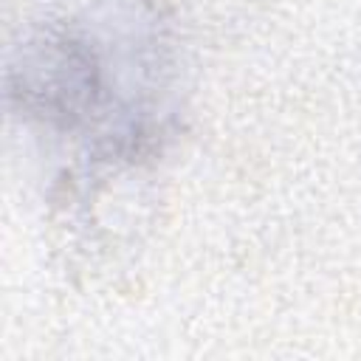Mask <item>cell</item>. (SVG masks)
Instances as JSON below:
<instances>
[{"instance_id": "1", "label": "cell", "mask_w": 361, "mask_h": 361, "mask_svg": "<svg viewBox=\"0 0 361 361\" xmlns=\"http://www.w3.org/2000/svg\"><path fill=\"white\" fill-rule=\"evenodd\" d=\"M6 99L90 166L152 161L178 130L180 54L158 0H96L37 23L11 48Z\"/></svg>"}]
</instances>
